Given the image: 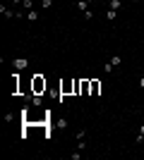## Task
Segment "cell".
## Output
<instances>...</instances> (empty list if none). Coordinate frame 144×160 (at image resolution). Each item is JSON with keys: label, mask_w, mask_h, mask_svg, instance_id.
<instances>
[{"label": "cell", "mask_w": 144, "mask_h": 160, "mask_svg": "<svg viewBox=\"0 0 144 160\" xmlns=\"http://www.w3.org/2000/svg\"><path fill=\"white\" fill-rule=\"evenodd\" d=\"M113 69H115V67L110 65V60H108V62H106V65H103V72H106V74H110V72H113Z\"/></svg>", "instance_id": "cell-13"}, {"label": "cell", "mask_w": 144, "mask_h": 160, "mask_svg": "<svg viewBox=\"0 0 144 160\" xmlns=\"http://www.w3.org/2000/svg\"><path fill=\"white\" fill-rule=\"evenodd\" d=\"M24 98H27L29 105H34V108H41V105H43V98H41L39 93H29V96H24Z\"/></svg>", "instance_id": "cell-2"}, {"label": "cell", "mask_w": 144, "mask_h": 160, "mask_svg": "<svg viewBox=\"0 0 144 160\" xmlns=\"http://www.w3.org/2000/svg\"><path fill=\"white\" fill-rule=\"evenodd\" d=\"M27 19L29 22H36V19H39V12H36V10H27Z\"/></svg>", "instance_id": "cell-8"}, {"label": "cell", "mask_w": 144, "mask_h": 160, "mask_svg": "<svg viewBox=\"0 0 144 160\" xmlns=\"http://www.w3.org/2000/svg\"><path fill=\"white\" fill-rule=\"evenodd\" d=\"M99 91H101V81L91 79V91H89V93H91V96H96V93H99Z\"/></svg>", "instance_id": "cell-5"}, {"label": "cell", "mask_w": 144, "mask_h": 160, "mask_svg": "<svg viewBox=\"0 0 144 160\" xmlns=\"http://www.w3.org/2000/svg\"><path fill=\"white\" fill-rule=\"evenodd\" d=\"M43 91H46V79H43L41 74H34V79H31V93L41 96Z\"/></svg>", "instance_id": "cell-1"}, {"label": "cell", "mask_w": 144, "mask_h": 160, "mask_svg": "<svg viewBox=\"0 0 144 160\" xmlns=\"http://www.w3.org/2000/svg\"><path fill=\"white\" fill-rule=\"evenodd\" d=\"M0 12L5 14V19H14V14H17V10H10V7H5V5H0Z\"/></svg>", "instance_id": "cell-4"}, {"label": "cell", "mask_w": 144, "mask_h": 160, "mask_svg": "<svg viewBox=\"0 0 144 160\" xmlns=\"http://www.w3.org/2000/svg\"><path fill=\"white\" fill-rule=\"evenodd\" d=\"M106 17H108V19H115V17H118V10H110V7H108V12H106Z\"/></svg>", "instance_id": "cell-14"}, {"label": "cell", "mask_w": 144, "mask_h": 160, "mask_svg": "<svg viewBox=\"0 0 144 160\" xmlns=\"http://www.w3.org/2000/svg\"><path fill=\"white\" fill-rule=\"evenodd\" d=\"M77 10H79V12H87V10H89V0H77Z\"/></svg>", "instance_id": "cell-6"}, {"label": "cell", "mask_w": 144, "mask_h": 160, "mask_svg": "<svg viewBox=\"0 0 144 160\" xmlns=\"http://www.w3.org/2000/svg\"><path fill=\"white\" fill-rule=\"evenodd\" d=\"M22 5H24V10H34V2H31V0H22Z\"/></svg>", "instance_id": "cell-15"}, {"label": "cell", "mask_w": 144, "mask_h": 160, "mask_svg": "<svg viewBox=\"0 0 144 160\" xmlns=\"http://www.w3.org/2000/svg\"><path fill=\"white\" fill-rule=\"evenodd\" d=\"M137 143H144V124L139 127V134H137Z\"/></svg>", "instance_id": "cell-10"}, {"label": "cell", "mask_w": 144, "mask_h": 160, "mask_svg": "<svg viewBox=\"0 0 144 160\" xmlns=\"http://www.w3.org/2000/svg\"><path fill=\"white\" fill-rule=\"evenodd\" d=\"M139 88H144V74L139 77Z\"/></svg>", "instance_id": "cell-18"}, {"label": "cell", "mask_w": 144, "mask_h": 160, "mask_svg": "<svg viewBox=\"0 0 144 160\" xmlns=\"http://www.w3.org/2000/svg\"><path fill=\"white\" fill-rule=\"evenodd\" d=\"M132 2H139V0H132Z\"/></svg>", "instance_id": "cell-19"}, {"label": "cell", "mask_w": 144, "mask_h": 160, "mask_svg": "<svg viewBox=\"0 0 144 160\" xmlns=\"http://www.w3.org/2000/svg\"><path fill=\"white\" fill-rule=\"evenodd\" d=\"M77 148H79V151L84 153V151H87V141H77Z\"/></svg>", "instance_id": "cell-16"}, {"label": "cell", "mask_w": 144, "mask_h": 160, "mask_svg": "<svg viewBox=\"0 0 144 160\" xmlns=\"http://www.w3.org/2000/svg\"><path fill=\"white\" fill-rule=\"evenodd\" d=\"M51 5H53V0H41V7H43V10H48Z\"/></svg>", "instance_id": "cell-17"}, {"label": "cell", "mask_w": 144, "mask_h": 160, "mask_svg": "<svg viewBox=\"0 0 144 160\" xmlns=\"http://www.w3.org/2000/svg\"><path fill=\"white\" fill-rule=\"evenodd\" d=\"M12 67L17 69V72H22V69H27V67H29V60H27V58H14Z\"/></svg>", "instance_id": "cell-3"}, {"label": "cell", "mask_w": 144, "mask_h": 160, "mask_svg": "<svg viewBox=\"0 0 144 160\" xmlns=\"http://www.w3.org/2000/svg\"><path fill=\"white\" fill-rule=\"evenodd\" d=\"M108 7L110 10H120V7H123V0H108Z\"/></svg>", "instance_id": "cell-7"}, {"label": "cell", "mask_w": 144, "mask_h": 160, "mask_svg": "<svg viewBox=\"0 0 144 160\" xmlns=\"http://www.w3.org/2000/svg\"><path fill=\"white\" fill-rule=\"evenodd\" d=\"M75 139L77 141H87V129H79V132L75 134Z\"/></svg>", "instance_id": "cell-9"}, {"label": "cell", "mask_w": 144, "mask_h": 160, "mask_svg": "<svg viewBox=\"0 0 144 160\" xmlns=\"http://www.w3.org/2000/svg\"><path fill=\"white\" fill-rule=\"evenodd\" d=\"M55 124H58V127H60V129H67V120H65V117H60V120L55 122Z\"/></svg>", "instance_id": "cell-11"}, {"label": "cell", "mask_w": 144, "mask_h": 160, "mask_svg": "<svg viewBox=\"0 0 144 160\" xmlns=\"http://www.w3.org/2000/svg\"><path fill=\"white\" fill-rule=\"evenodd\" d=\"M70 158H72V160H79V158H82V151H79V148H77V151H72V153H70Z\"/></svg>", "instance_id": "cell-12"}]
</instances>
